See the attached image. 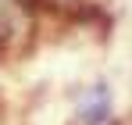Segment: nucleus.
I'll list each match as a JSON object with an SVG mask.
<instances>
[{
    "mask_svg": "<svg viewBox=\"0 0 132 125\" xmlns=\"http://www.w3.org/2000/svg\"><path fill=\"white\" fill-rule=\"evenodd\" d=\"M111 114V100H107V86H93V93H89L86 107H82V122L86 125H104Z\"/></svg>",
    "mask_w": 132,
    "mask_h": 125,
    "instance_id": "nucleus-1",
    "label": "nucleus"
}]
</instances>
